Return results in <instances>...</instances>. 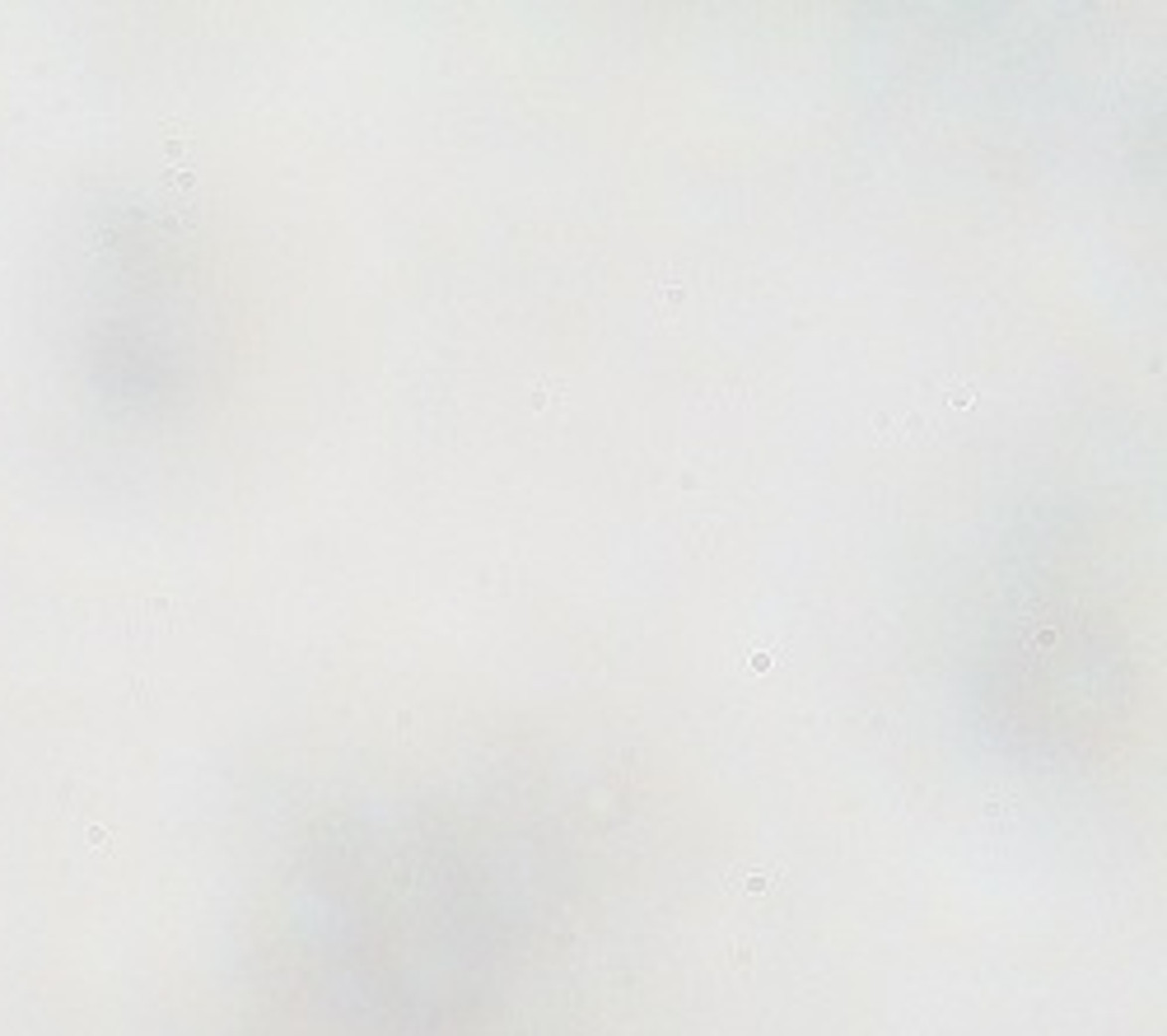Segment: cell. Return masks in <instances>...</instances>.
<instances>
[{
    "mask_svg": "<svg viewBox=\"0 0 1167 1036\" xmlns=\"http://www.w3.org/2000/svg\"><path fill=\"white\" fill-rule=\"evenodd\" d=\"M780 883V869H761V873H734V887L738 892H770Z\"/></svg>",
    "mask_w": 1167,
    "mask_h": 1036,
    "instance_id": "cell-1",
    "label": "cell"
},
{
    "mask_svg": "<svg viewBox=\"0 0 1167 1036\" xmlns=\"http://www.w3.org/2000/svg\"><path fill=\"white\" fill-rule=\"evenodd\" d=\"M770 658H775V654H752V672H761V668H770Z\"/></svg>",
    "mask_w": 1167,
    "mask_h": 1036,
    "instance_id": "cell-2",
    "label": "cell"
}]
</instances>
